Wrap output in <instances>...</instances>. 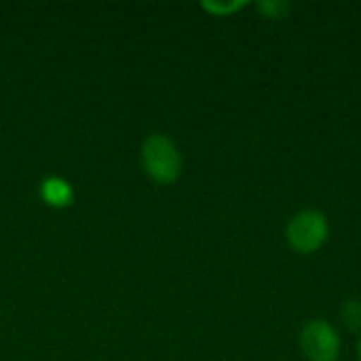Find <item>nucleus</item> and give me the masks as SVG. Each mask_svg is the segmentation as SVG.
Here are the masks:
<instances>
[{"label":"nucleus","instance_id":"1","mask_svg":"<svg viewBox=\"0 0 361 361\" xmlns=\"http://www.w3.org/2000/svg\"><path fill=\"white\" fill-rule=\"evenodd\" d=\"M142 165L159 184H173L182 173V157L178 146L163 133H152L142 146Z\"/></svg>","mask_w":361,"mask_h":361},{"label":"nucleus","instance_id":"2","mask_svg":"<svg viewBox=\"0 0 361 361\" xmlns=\"http://www.w3.org/2000/svg\"><path fill=\"white\" fill-rule=\"evenodd\" d=\"M330 235V224L324 212L319 209H302L288 222L286 239L296 254H315L324 247Z\"/></svg>","mask_w":361,"mask_h":361},{"label":"nucleus","instance_id":"3","mask_svg":"<svg viewBox=\"0 0 361 361\" xmlns=\"http://www.w3.org/2000/svg\"><path fill=\"white\" fill-rule=\"evenodd\" d=\"M298 343L309 361H336L341 355V334L326 319L307 322Z\"/></svg>","mask_w":361,"mask_h":361},{"label":"nucleus","instance_id":"4","mask_svg":"<svg viewBox=\"0 0 361 361\" xmlns=\"http://www.w3.org/2000/svg\"><path fill=\"white\" fill-rule=\"evenodd\" d=\"M40 197L51 207H68L74 201V190L61 178H44L40 184Z\"/></svg>","mask_w":361,"mask_h":361},{"label":"nucleus","instance_id":"5","mask_svg":"<svg viewBox=\"0 0 361 361\" xmlns=\"http://www.w3.org/2000/svg\"><path fill=\"white\" fill-rule=\"evenodd\" d=\"M245 6H247L245 0H228V2H218V0L209 2V0H205V2H201V8L216 15V17H228V15L237 13V11H241Z\"/></svg>","mask_w":361,"mask_h":361},{"label":"nucleus","instance_id":"6","mask_svg":"<svg viewBox=\"0 0 361 361\" xmlns=\"http://www.w3.org/2000/svg\"><path fill=\"white\" fill-rule=\"evenodd\" d=\"M256 8L267 19H283V17H288L292 4L288 0H260V2H256Z\"/></svg>","mask_w":361,"mask_h":361},{"label":"nucleus","instance_id":"7","mask_svg":"<svg viewBox=\"0 0 361 361\" xmlns=\"http://www.w3.org/2000/svg\"><path fill=\"white\" fill-rule=\"evenodd\" d=\"M345 324H349L353 330H360L361 328V302L357 300H347L343 305V311H341Z\"/></svg>","mask_w":361,"mask_h":361},{"label":"nucleus","instance_id":"8","mask_svg":"<svg viewBox=\"0 0 361 361\" xmlns=\"http://www.w3.org/2000/svg\"><path fill=\"white\" fill-rule=\"evenodd\" d=\"M357 357H360L361 361V338H360V343H357Z\"/></svg>","mask_w":361,"mask_h":361}]
</instances>
